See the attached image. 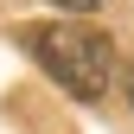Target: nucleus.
Wrapping results in <instances>:
<instances>
[{
    "label": "nucleus",
    "mask_w": 134,
    "mask_h": 134,
    "mask_svg": "<svg viewBox=\"0 0 134 134\" xmlns=\"http://www.w3.org/2000/svg\"><path fill=\"white\" fill-rule=\"evenodd\" d=\"M26 45H32V58L45 64V77H51L58 90H70L77 102H96V96L109 90V77H115V45H109V32H96V26H70V19L32 26Z\"/></svg>",
    "instance_id": "f257e3e1"
},
{
    "label": "nucleus",
    "mask_w": 134,
    "mask_h": 134,
    "mask_svg": "<svg viewBox=\"0 0 134 134\" xmlns=\"http://www.w3.org/2000/svg\"><path fill=\"white\" fill-rule=\"evenodd\" d=\"M128 102H134V70H128Z\"/></svg>",
    "instance_id": "7ed1b4c3"
},
{
    "label": "nucleus",
    "mask_w": 134,
    "mask_h": 134,
    "mask_svg": "<svg viewBox=\"0 0 134 134\" xmlns=\"http://www.w3.org/2000/svg\"><path fill=\"white\" fill-rule=\"evenodd\" d=\"M51 7H64V13H90V7H102V0H51Z\"/></svg>",
    "instance_id": "f03ea898"
}]
</instances>
